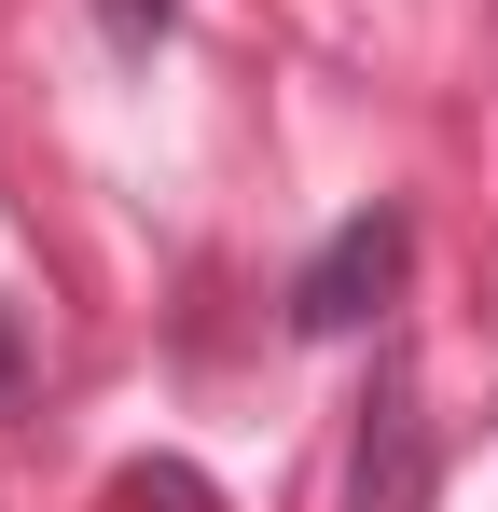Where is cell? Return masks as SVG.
<instances>
[{
	"mask_svg": "<svg viewBox=\"0 0 498 512\" xmlns=\"http://www.w3.org/2000/svg\"><path fill=\"white\" fill-rule=\"evenodd\" d=\"M346 512H429V388L388 346L374 360V402H360V457H346Z\"/></svg>",
	"mask_w": 498,
	"mask_h": 512,
	"instance_id": "cell-2",
	"label": "cell"
},
{
	"mask_svg": "<svg viewBox=\"0 0 498 512\" xmlns=\"http://www.w3.org/2000/svg\"><path fill=\"white\" fill-rule=\"evenodd\" d=\"M166 28H180V0H97V42L111 56H153Z\"/></svg>",
	"mask_w": 498,
	"mask_h": 512,
	"instance_id": "cell-4",
	"label": "cell"
},
{
	"mask_svg": "<svg viewBox=\"0 0 498 512\" xmlns=\"http://www.w3.org/2000/svg\"><path fill=\"white\" fill-rule=\"evenodd\" d=\"M402 277H415V208H346L319 250H305V277H291V333L305 346H346V333H374L388 305H402Z\"/></svg>",
	"mask_w": 498,
	"mask_h": 512,
	"instance_id": "cell-1",
	"label": "cell"
},
{
	"mask_svg": "<svg viewBox=\"0 0 498 512\" xmlns=\"http://www.w3.org/2000/svg\"><path fill=\"white\" fill-rule=\"evenodd\" d=\"M0 402H28V319L0 305Z\"/></svg>",
	"mask_w": 498,
	"mask_h": 512,
	"instance_id": "cell-5",
	"label": "cell"
},
{
	"mask_svg": "<svg viewBox=\"0 0 498 512\" xmlns=\"http://www.w3.org/2000/svg\"><path fill=\"white\" fill-rule=\"evenodd\" d=\"M97 512H222V485H208L194 457H125V471L97 485Z\"/></svg>",
	"mask_w": 498,
	"mask_h": 512,
	"instance_id": "cell-3",
	"label": "cell"
}]
</instances>
